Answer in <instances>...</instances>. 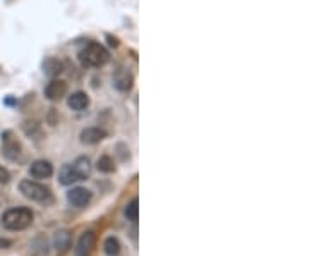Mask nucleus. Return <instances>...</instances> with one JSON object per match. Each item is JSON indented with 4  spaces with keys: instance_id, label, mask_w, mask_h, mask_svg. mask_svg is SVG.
<instances>
[{
    "instance_id": "f257e3e1",
    "label": "nucleus",
    "mask_w": 309,
    "mask_h": 256,
    "mask_svg": "<svg viewBox=\"0 0 309 256\" xmlns=\"http://www.w3.org/2000/svg\"><path fill=\"white\" fill-rule=\"evenodd\" d=\"M33 211L26 206H17V208H11L7 210L6 214L2 215V225L7 229V231H24L28 229L29 225L33 224Z\"/></svg>"
},
{
    "instance_id": "f03ea898",
    "label": "nucleus",
    "mask_w": 309,
    "mask_h": 256,
    "mask_svg": "<svg viewBox=\"0 0 309 256\" xmlns=\"http://www.w3.org/2000/svg\"><path fill=\"white\" fill-rule=\"evenodd\" d=\"M79 60L84 67H102L110 60V54L103 45L91 41L79 52Z\"/></svg>"
},
{
    "instance_id": "7ed1b4c3",
    "label": "nucleus",
    "mask_w": 309,
    "mask_h": 256,
    "mask_svg": "<svg viewBox=\"0 0 309 256\" xmlns=\"http://www.w3.org/2000/svg\"><path fill=\"white\" fill-rule=\"evenodd\" d=\"M19 191L23 193L24 198L40 203V205H52V203H54V194H52V191L36 181H31V179L21 181Z\"/></svg>"
},
{
    "instance_id": "20e7f679",
    "label": "nucleus",
    "mask_w": 309,
    "mask_h": 256,
    "mask_svg": "<svg viewBox=\"0 0 309 256\" xmlns=\"http://www.w3.org/2000/svg\"><path fill=\"white\" fill-rule=\"evenodd\" d=\"M95 246H97V236L93 231H86L81 234V237L77 239V244L74 248V254L76 256H91Z\"/></svg>"
},
{
    "instance_id": "39448f33",
    "label": "nucleus",
    "mask_w": 309,
    "mask_h": 256,
    "mask_svg": "<svg viewBox=\"0 0 309 256\" xmlns=\"http://www.w3.org/2000/svg\"><path fill=\"white\" fill-rule=\"evenodd\" d=\"M91 198H93V194H91V191L86 188H72L67 193V201L76 208H82V206L90 205Z\"/></svg>"
},
{
    "instance_id": "423d86ee",
    "label": "nucleus",
    "mask_w": 309,
    "mask_h": 256,
    "mask_svg": "<svg viewBox=\"0 0 309 256\" xmlns=\"http://www.w3.org/2000/svg\"><path fill=\"white\" fill-rule=\"evenodd\" d=\"M67 95V83L62 79H52L49 84L45 86V97L50 102H57V100L64 98Z\"/></svg>"
},
{
    "instance_id": "0eeeda50",
    "label": "nucleus",
    "mask_w": 309,
    "mask_h": 256,
    "mask_svg": "<svg viewBox=\"0 0 309 256\" xmlns=\"http://www.w3.org/2000/svg\"><path fill=\"white\" fill-rule=\"evenodd\" d=\"M29 174L34 179H49V177L54 176V165L49 160H36L29 167Z\"/></svg>"
},
{
    "instance_id": "6e6552de",
    "label": "nucleus",
    "mask_w": 309,
    "mask_h": 256,
    "mask_svg": "<svg viewBox=\"0 0 309 256\" xmlns=\"http://www.w3.org/2000/svg\"><path fill=\"white\" fill-rule=\"evenodd\" d=\"M2 143H4V157H6L7 160H17L21 155V145L19 141L14 140V138H11V133H6L2 136Z\"/></svg>"
},
{
    "instance_id": "1a4fd4ad",
    "label": "nucleus",
    "mask_w": 309,
    "mask_h": 256,
    "mask_svg": "<svg viewBox=\"0 0 309 256\" xmlns=\"http://www.w3.org/2000/svg\"><path fill=\"white\" fill-rule=\"evenodd\" d=\"M133 83H134L133 74H130L127 69H124V67L117 69L115 74H114V86L117 90L125 93V91H129L130 88H133Z\"/></svg>"
},
{
    "instance_id": "9d476101",
    "label": "nucleus",
    "mask_w": 309,
    "mask_h": 256,
    "mask_svg": "<svg viewBox=\"0 0 309 256\" xmlns=\"http://www.w3.org/2000/svg\"><path fill=\"white\" fill-rule=\"evenodd\" d=\"M81 143L84 145H97L107 138V131L102 127H86L81 131Z\"/></svg>"
},
{
    "instance_id": "9b49d317",
    "label": "nucleus",
    "mask_w": 309,
    "mask_h": 256,
    "mask_svg": "<svg viewBox=\"0 0 309 256\" xmlns=\"http://www.w3.org/2000/svg\"><path fill=\"white\" fill-rule=\"evenodd\" d=\"M69 108H72L74 112H82L90 107V97L84 93V91H76L72 93L67 100Z\"/></svg>"
},
{
    "instance_id": "f8f14e48",
    "label": "nucleus",
    "mask_w": 309,
    "mask_h": 256,
    "mask_svg": "<svg viewBox=\"0 0 309 256\" xmlns=\"http://www.w3.org/2000/svg\"><path fill=\"white\" fill-rule=\"evenodd\" d=\"M59 181L62 186H72L76 184V182L82 181L79 177V174H77V170L74 168L72 163H67V165H64L62 168H60L59 172Z\"/></svg>"
},
{
    "instance_id": "ddd939ff",
    "label": "nucleus",
    "mask_w": 309,
    "mask_h": 256,
    "mask_svg": "<svg viewBox=\"0 0 309 256\" xmlns=\"http://www.w3.org/2000/svg\"><path fill=\"white\" fill-rule=\"evenodd\" d=\"M54 248L60 254L65 253V251L71 248V232H69V231L55 232V236H54Z\"/></svg>"
},
{
    "instance_id": "4468645a",
    "label": "nucleus",
    "mask_w": 309,
    "mask_h": 256,
    "mask_svg": "<svg viewBox=\"0 0 309 256\" xmlns=\"http://www.w3.org/2000/svg\"><path fill=\"white\" fill-rule=\"evenodd\" d=\"M62 71H64V64L60 62L59 59L49 57V59H45V62H43V72H45L47 76L55 77V76H59Z\"/></svg>"
},
{
    "instance_id": "2eb2a0df",
    "label": "nucleus",
    "mask_w": 309,
    "mask_h": 256,
    "mask_svg": "<svg viewBox=\"0 0 309 256\" xmlns=\"http://www.w3.org/2000/svg\"><path fill=\"white\" fill-rule=\"evenodd\" d=\"M74 168L77 170V174H79V177L82 181L86 179V177L90 176L91 174V163H90V160L86 158V157H79V158H76V162L72 163Z\"/></svg>"
},
{
    "instance_id": "dca6fc26",
    "label": "nucleus",
    "mask_w": 309,
    "mask_h": 256,
    "mask_svg": "<svg viewBox=\"0 0 309 256\" xmlns=\"http://www.w3.org/2000/svg\"><path fill=\"white\" fill-rule=\"evenodd\" d=\"M120 248H122V246H120V241L114 236L107 237L105 242H103V251H105L107 256H117L120 253Z\"/></svg>"
},
{
    "instance_id": "f3484780",
    "label": "nucleus",
    "mask_w": 309,
    "mask_h": 256,
    "mask_svg": "<svg viewBox=\"0 0 309 256\" xmlns=\"http://www.w3.org/2000/svg\"><path fill=\"white\" fill-rule=\"evenodd\" d=\"M97 168H98L100 172H103V174H110V172H114V170H115L114 158L108 157V155H103V157H100V158H98V162H97Z\"/></svg>"
},
{
    "instance_id": "a211bd4d",
    "label": "nucleus",
    "mask_w": 309,
    "mask_h": 256,
    "mask_svg": "<svg viewBox=\"0 0 309 256\" xmlns=\"http://www.w3.org/2000/svg\"><path fill=\"white\" fill-rule=\"evenodd\" d=\"M124 215H125V219L130 220V222H136V220H138V217H139V201L136 198L130 199V201L127 203V206H125V210H124Z\"/></svg>"
},
{
    "instance_id": "6ab92c4d",
    "label": "nucleus",
    "mask_w": 309,
    "mask_h": 256,
    "mask_svg": "<svg viewBox=\"0 0 309 256\" xmlns=\"http://www.w3.org/2000/svg\"><path fill=\"white\" fill-rule=\"evenodd\" d=\"M9 181H11V174H9V170H7V168L0 167V186L7 184Z\"/></svg>"
},
{
    "instance_id": "aec40b11",
    "label": "nucleus",
    "mask_w": 309,
    "mask_h": 256,
    "mask_svg": "<svg viewBox=\"0 0 309 256\" xmlns=\"http://www.w3.org/2000/svg\"><path fill=\"white\" fill-rule=\"evenodd\" d=\"M11 244H12V242L9 241V239H0V249H6V248H9Z\"/></svg>"
},
{
    "instance_id": "412c9836",
    "label": "nucleus",
    "mask_w": 309,
    "mask_h": 256,
    "mask_svg": "<svg viewBox=\"0 0 309 256\" xmlns=\"http://www.w3.org/2000/svg\"><path fill=\"white\" fill-rule=\"evenodd\" d=\"M107 40H108V43H110L112 47H119V41H117V38H114V36H110V34H108Z\"/></svg>"
},
{
    "instance_id": "4be33fe9",
    "label": "nucleus",
    "mask_w": 309,
    "mask_h": 256,
    "mask_svg": "<svg viewBox=\"0 0 309 256\" xmlns=\"http://www.w3.org/2000/svg\"><path fill=\"white\" fill-rule=\"evenodd\" d=\"M12 103H16L14 98H7V100H6V105H12Z\"/></svg>"
}]
</instances>
